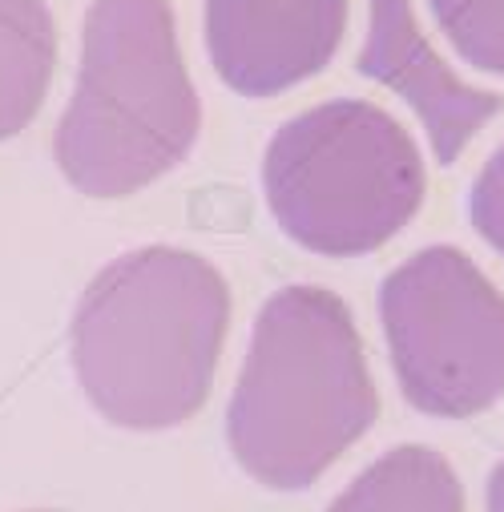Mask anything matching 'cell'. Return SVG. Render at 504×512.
<instances>
[{
  "instance_id": "3",
  "label": "cell",
  "mask_w": 504,
  "mask_h": 512,
  "mask_svg": "<svg viewBox=\"0 0 504 512\" xmlns=\"http://www.w3.org/2000/svg\"><path fill=\"white\" fill-rule=\"evenodd\" d=\"M198 125L166 0H93L77 89L53 142L61 174L89 198L138 194L186 162Z\"/></svg>"
},
{
  "instance_id": "2",
  "label": "cell",
  "mask_w": 504,
  "mask_h": 512,
  "mask_svg": "<svg viewBox=\"0 0 504 512\" xmlns=\"http://www.w3.org/2000/svg\"><path fill=\"white\" fill-rule=\"evenodd\" d=\"M380 416L347 303L323 287H287L255 319L226 408L234 460L267 488H311Z\"/></svg>"
},
{
  "instance_id": "6",
  "label": "cell",
  "mask_w": 504,
  "mask_h": 512,
  "mask_svg": "<svg viewBox=\"0 0 504 512\" xmlns=\"http://www.w3.org/2000/svg\"><path fill=\"white\" fill-rule=\"evenodd\" d=\"M347 0H206L214 73L242 97H275L339 49Z\"/></svg>"
},
{
  "instance_id": "12",
  "label": "cell",
  "mask_w": 504,
  "mask_h": 512,
  "mask_svg": "<svg viewBox=\"0 0 504 512\" xmlns=\"http://www.w3.org/2000/svg\"><path fill=\"white\" fill-rule=\"evenodd\" d=\"M488 512H504V460L488 476Z\"/></svg>"
},
{
  "instance_id": "4",
  "label": "cell",
  "mask_w": 504,
  "mask_h": 512,
  "mask_svg": "<svg viewBox=\"0 0 504 512\" xmlns=\"http://www.w3.org/2000/svg\"><path fill=\"white\" fill-rule=\"evenodd\" d=\"M263 190L287 238L327 259H355L412 222L424 202V158L380 105L327 101L271 138Z\"/></svg>"
},
{
  "instance_id": "10",
  "label": "cell",
  "mask_w": 504,
  "mask_h": 512,
  "mask_svg": "<svg viewBox=\"0 0 504 512\" xmlns=\"http://www.w3.org/2000/svg\"><path fill=\"white\" fill-rule=\"evenodd\" d=\"M428 5L468 65L504 73V0H428Z\"/></svg>"
},
{
  "instance_id": "11",
  "label": "cell",
  "mask_w": 504,
  "mask_h": 512,
  "mask_svg": "<svg viewBox=\"0 0 504 512\" xmlns=\"http://www.w3.org/2000/svg\"><path fill=\"white\" fill-rule=\"evenodd\" d=\"M472 226L504 259V146L484 162L472 186Z\"/></svg>"
},
{
  "instance_id": "8",
  "label": "cell",
  "mask_w": 504,
  "mask_h": 512,
  "mask_svg": "<svg viewBox=\"0 0 504 512\" xmlns=\"http://www.w3.org/2000/svg\"><path fill=\"white\" fill-rule=\"evenodd\" d=\"M327 512H464V488L440 452L404 444L363 468Z\"/></svg>"
},
{
  "instance_id": "13",
  "label": "cell",
  "mask_w": 504,
  "mask_h": 512,
  "mask_svg": "<svg viewBox=\"0 0 504 512\" xmlns=\"http://www.w3.org/2000/svg\"><path fill=\"white\" fill-rule=\"evenodd\" d=\"M33 512H45V508H33Z\"/></svg>"
},
{
  "instance_id": "5",
  "label": "cell",
  "mask_w": 504,
  "mask_h": 512,
  "mask_svg": "<svg viewBox=\"0 0 504 512\" xmlns=\"http://www.w3.org/2000/svg\"><path fill=\"white\" fill-rule=\"evenodd\" d=\"M380 323L404 400L440 420L504 396V295L456 246H428L380 287Z\"/></svg>"
},
{
  "instance_id": "1",
  "label": "cell",
  "mask_w": 504,
  "mask_h": 512,
  "mask_svg": "<svg viewBox=\"0 0 504 512\" xmlns=\"http://www.w3.org/2000/svg\"><path fill=\"white\" fill-rule=\"evenodd\" d=\"M226 323L230 291L206 259L142 246L85 287L73 315V367L109 424L162 432L206 404Z\"/></svg>"
},
{
  "instance_id": "7",
  "label": "cell",
  "mask_w": 504,
  "mask_h": 512,
  "mask_svg": "<svg viewBox=\"0 0 504 512\" xmlns=\"http://www.w3.org/2000/svg\"><path fill=\"white\" fill-rule=\"evenodd\" d=\"M355 69L396 89L416 109L440 166H452L480 125L504 105L500 93L468 85L436 57L416 25L412 0H371V29Z\"/></svg>"
},
{
  "instance_id": "9",
  "label": "cell",
  "mask_w": 504,
  "mask_h": 512,
  "mask_svg": "<svg viewBox=\"0 0 504 512\" xmlns=\"http://www.w3.org/2000/svg\"><path fill=\"white\" fill-rule=\"evenodd\" d=\"M53 61L57 29L45 0H0V142L37 117Z\"/></svg>"
}]
</instances>
